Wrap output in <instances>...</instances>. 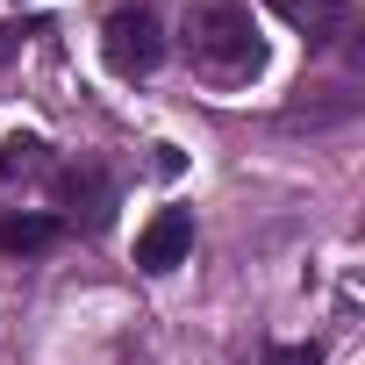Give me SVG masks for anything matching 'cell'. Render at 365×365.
<instances>
[{
  "instance_id": "cell-5",
  "label": "cell",
  "mask_w": 365,
  "mask_h": 365,
  "mask_svg": "<svg viewBox=\"0 0 365 365\" xmlns=\"http://www.w3.org/2000/svg\"><path fill=\"white\" fill-rule=\"evenodd\" d=\"M65 194H72V215H79L86 230H101V222H108V208H115V179H108V172H93V165H79V172L65 179Z\"/></svg>"
},
{
  "instance_id": "cell-4",
  "label": "cell",
  "mask_w": 365,
  "mask_h": 365,
  "mask_svg": "<svg viewBox=\"0 0 365 365\" xmlns=\"http://www.w3.org/2000/svg\"><path fill=\"white\" fill-rule=\"evenodd\" d=\"M279 8L308 29V43H336V36H351V8H344V0H279Z\"/></svg>"
},
{
  "instance_id": "cell-2",
  "label": "cell",
  "mask_w": 365,
  "mask_h": 365,
  "mask_svg": "<svg viewBox=\"0 0 365 365\" xmlns=\"http://www.w3.org/2000/svg\"><path fill=\"white\" fill-rule=\"evenodd\" d=\"M101 58H108L122 79L158 72V58H165V22H158L150 8H122V15H108V29H101Z\"/></svg>"
},
{
  "instance_id": "cell-1",
  "label": "cell",
  "mask_w": 365,
  "mask_h": 365,
  "mask_svg": "<svg viewBox=\"0 0 365 365\" xmlns=\"http://www.w3.org/2000/svg\"><path fill=\"white\" fill-rule=\"evenodd\" d=\"M187 58H194L208 79H222V86L251 79L258 58H265L251 8H237V0H208V8H194V15H187Z\"/></svg>"
},
{
  "instance_id": "cell-9",
  "label": "cell",
  "mask_w": 365,
  "mask_h": 365,
  "mask_svg": "<svg viewBox=\"0 0 365 365\" xmlns=\"http://www.w3.org/2000/svg\"><path fill=\"white\" fill-rule=\"evenodd\" d=\"M15 51H22V29H15V22H0V65H15Z\"/></svg>"
},
{
  "instance_id": "cell-6",
  "label": "cell",
  "mask_w": 365,
  "mask_h": 365,
  "mask_svg": "<svg viewBox=\"0 0 365 365\" xmlns=\"http://www.w3.org/2000/svg\"><path fill=\"white\" fill-rule=\"evenodd\" d=\"M58 237H65V222H58V215H43V208L0 215V251H51Z\"/></svg>"
},
{
  "instance_id": "cell-7",
  "label": "cell",
  "mask_w": 365,
  "mask_h": 365,
  "mask_svg": "<svg viewBox=\"0 0 365 365\" xmlns=\"http://www.w3.org/2000/svg\"><path fill=\"white\" fill-rule=\"evenodd\" d=\"M29 172H43V143H36V136L0 143V187H8V179H29Z\"/></svg>"
},
{
  "instance_id": "cell-8",
  "label": "cell",
  "mask_w": 365,
  "mask_h": 365,
  "mask_svg": "<svg viewBox=\"0 0 365 365\" xmlns=\"http://www.w3.org/2000/svg\"><path fill=\"white\" fill-rule=\"evenodd\" d=\"M265 365H322V344H272Z\"/></svg>"
},
{
  "instance_id": "cell-3",
  "label": "cell",
  "mask_w": 365,
  "mask_h": 365,
  "mask_svg": "<svg viewBox=\"0 0 365 365\" xmlns=\"http://www.w3.org/2000/svg\"><path fill=\"white\" fill-rule=\"evenodd\" d=\"M187 251H194V215H187V208H158V215L143 222V237H136V265H143V272L187 265Z\"/></svg>"
}]
</instances>
